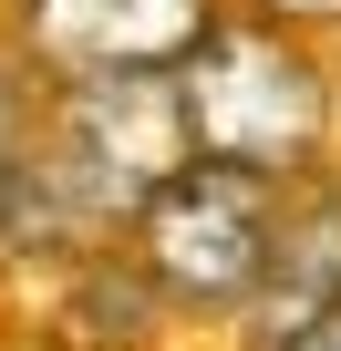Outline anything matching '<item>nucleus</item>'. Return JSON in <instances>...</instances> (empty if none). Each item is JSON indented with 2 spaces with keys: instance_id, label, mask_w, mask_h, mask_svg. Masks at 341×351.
Returning a JSON list of instances; mask_svg holds the SVG:
<instances>
[{
  "instance_id": "obj_2",
  "label": "nucleus",
  "mask_w": 341,
  "mask_h": 351,
  "mask_svg": "<svg viewBox=\"0 0 341 351\" xmlns=\"http://www.w3.org/2000/svg\"><path fill=\"white\" fill-rule=\"evenodd\" d=\"M176 93H187L197 155H228V165H259V176L320 165L331 114H341V73L279 11H217L197 32V52L176 62Z\"/></svg>"
},
{
  "instance_id": "obj_7",
  "label": "nucleus",
  "mask_w": 341,
  "mask_h": 351,
  "mask_svg": "<svg viewBox=\"0 0 341 351\" xmlns=\"http://www.w3.org/2000/svg\"><path fill=\"white\" fill-rule=\"evenodd\" d=\"M290 351H341V310H331V320H320V330H300V341H290Z\"/></svg>"
},
{
  "instance_id": "obj_3",
  "label": "nucleus",
  "mask_w": 341,
  "mask_h": 351,
  "mask_svg": "<svg viewBox=\"0 0 341 351\" xmlns=\"http://www.w3.org/2000/svg\"><path fill=\"white\" fill-rule=\"evenodd\" d=\"M279 186L290 176H259V165H228V155H187L124 217V258L155 279L165 310L228 320L259 289V258H269V228H279Z\"/></svg>"
},
{
  "instance_id": "obj_1",
  "label": "nucleus",
  "mask_w": 341,
  "mask_h": 351,
  "mask_svg": "<svg viewBox=\"0 0 341 351\" xmlns=\"http://www.w3.org/2000/svg\"><path fill=\"white\" fill-rule=\"evenodd\" d=\"M187 155L197 134H187L176 73H52L21 238H124V217L155 197V176H176Z\"/></svg>"
},
{
  "instance_id": "obj_6",
  "label": "nucleus",
  "mask_w": 341,
  "mask_h": 351,
  "mask_svg": "<svg viewBox=\"0 0 341 351\" xmlns=\"http://www.w3.org/2000/svg\"><path fill=\"white\" fill-rule=\"evenodd\" d=\"M32 134H42V83H32V62H0V248L21 238V197H32Z\"/></svg>"
},
{
  "instance_id": "obj_5",
  "label": "nucleus",
  "mask_w": 341,
  "mask_h": 351,
  "mask_svg": "<svg viewBox=\"0 0 341 351\" xmlns=\"http://www.w3.org/2000/svg\"><path fill=\"white\" fill-rule=\"evenodd\" d=\"M228 0H21V62L52 73H176Z\"/></svg>"
},
{
  "instance_id": "obj_4",
  "label": "nucleus",
  "mask_w": 341,
  "mask_h": 351,
  "mask_svg": "<svg viewBox=\"0 0 341 351\" xmlns=\"http://www.w3.org/2000/svg\"><path fill=\"white\" fill-rule=\"evenodd\" d=\"M331 310H341V165H300L279 186V228H269L259 289L228 320H238V351H290Z\"/></svg>"
}]
</instances>
